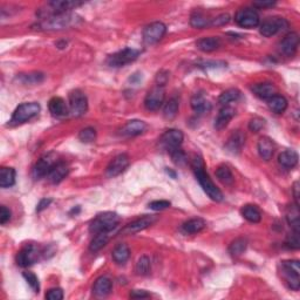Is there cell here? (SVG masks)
<instances>
[{
	"label": "cell",
	"instance_id": "cell-1",
	"mask_svg": "<svg viewBox=\"0 0 300 300\" xmlns=\"http://www.w3.org/2000/svg\"><path fill=\"white\" fill-rule=\"evenodd\" d=\"M191 167H193L195 176H196L198 183L204 190V193L215 202H221L223 200V194L222 191L216 187V184L212 182L210 176L205 173L204 162L200 156H195L193 162H191Z\"/></svg>",
	"mask_w": 300,
	"mask_h": 300
},
{
	"label": "cell",
	"instance_id": "cell-2",
	"mask_svg": "<svg viewBox=\"0 0 300 300\" xmlns=\"http://www.w3.org/2000/svg\"><path fill=\"white\" fill-rule=\"evenodd\" d=\"M120 216L115 212H103L97 215L89 225V231L93 234L99 232H109L115 229L120 223Z\"/></svg>",
	"mask_w": 300,
	"mask_h": 300
},
{
	"label": "cell",
	"instance_id": "cell-3",
	"mask_svg": "<svg viewBox=\"0 0 300 300\" xmlns=\"http://www.w3.org/2000/svg\"><path fill=\"white\" fill-rule=\"evenodd\" d=\"M40 110H41V107H40L38 102L21 103L13 113L11 121H9V126H19V124L32 120L33 117L38 115Z\"/></svg>",
	"mask_w": 300,
	"mask_h": 300
},
{
	"label": "cell",
	"instance_id": "cell-4",
	"mask_svg": "<svg viewBox=\"0 0 300 300\" xmlns=\"http://www.w3.org/2000/svg\"><path fill=\"white\" fill-rule=\"evenodd\" d=\"M75 21V15L70 14V13H65V14L53 15L42 19V21L38 26L39 28L45 29V31H59V29L68 28V27L74 25Z\"/></svg>",
	"mask_w": 300,
	"mask_h": 300
},
{
	"label": "cell",
	"instance_id": "cell-5",
	"mask_svg": "<svg viewBox=\"0 0 300 300\" xmlns=\"http://www.w3.org/2000/svg\"><path fill=\"white\" fill-rule=\"evenodd\" d=\"M139 56L140 50L128 47V48H124L112 54V55L107 59V65L109 67H113V68H120V67H124L131 62L136 61Z\"/></svg>",
	"mask_w": 300,
	"mask_h": 300
},
{
	"label": "cell",
	"instance_id": "cell-6",
	"mask_svg": "<svg viewBox=\"0 0 300 300\" xmlns=\"http://www.w3.org/2000/svg\"><path fill=\"white\" fill-rule=\"evenodd\" d=\"M282 272L289 288L298 291L300 288V265L298 261L282 262Z\"/></svg>",
	"mask_w": 300,
	"mask_h": 300
},
{
	"label": "cell",
	"instance_id": "cell-7",
	"mask_svg": "<svg viewBox=\"0 0 300 300\" xmlns=\"http://www.w3.org/2000/svg\"><path fill=\"white\" fill-rule=\"evenodd\" d=\"M184 135L178 129H169L167 130L158 140L160 147L162 149L167 150L168 153H173L174 150L180 149L182 143H183Z\"/></svg>",
	"mask_w": 300,
	"mask_h": 300
},
{
	"label": "cell",
	"instance_id": "cell-8",
	"mask_svg": "<svg viewBox=\"0 0 300 300\" xmlns=\"http://www.w3.org/2000/svg\"><path fill=\"white\" fill-rule=\"evenodd\" d=\"M88 109V99L81 92L80 89H75L69 94V113L74 117H80L85 115Z\"/></svg>",
	"mask_w": 300,
	"mask_h": 300
},
{
	"label": "cell",
	"instance_id": "cell-9",
	"mask_svg": "<svg viewBox=\"0 0 300 300\" xmlns=\"http://www.w3.org/2000/svg\"><path fill=\"white\" fill-rule=\"evenodd\" d=\"M289 28V22L284 18H269L264 20L259 27V33L265 38H271L279 32H284Z\"/></svg>",
	"mask_w": 300,
	"mask_h": 300
},
{
	"label": "cell",
	"instance_id": "cell-10",
	"mask_svg": "<svg viewBox=\"0 0 300 300\" xmlns=\"http://www.w3.org/2000/svg\"><path fill=\"white\" fill-rule=\"evenodd\" d=\"M58 162V156L54 153L43 155V156L40 157V160L36 162L34 169H33V176L35 178L48 176V174L52 171L53 168L56 166Z\"/></svg>",
	"mask_w": 300,
	"mask_h": 300
},
{
	"label": "cell",
	"instance_id": "cell-11",
	"mask_svg": "<svg viewBox=\"0 0 300 300\" xmlns=\"http://www.w3.org/2000/svg\"><path fill=\"white\" fill-rule=\"evenodd\" d=\"M235 21L242 28H255L259 25L261 20H259L258 13L252 8H242L236 13Z\"/></svg>",
	"mask_w": 300,
	"mask_h": 300
},
{
	"label": "cell",
	"instance_id": "cell-12",
	"mask_svg": "<svg viewBox=\"0 0 300 300\" xmlns=\"http://www.w3.org/2000/svg\"><path fill=\"white\" fill-rule=\"evenodd\" d=\"M167 33V26L163 22L156 21L148 25L143 31V41L147 45H154L162 40Z\"/></svg>",
	"mask_w": 300,
	"mask_h": 300
},
{
	"label": "cell",
	"instance_id": "cell-13",
	"mask_svg": "<svg viewBox=\"0 0 300 300\" xmlns=\"http://www.w3.org/2000/svg\"><path fill=\"white\" fill-rule=\"evenodd\" d=\"M164 100H166L164 88L161 86H156L150 92H148L146 99H144V107L149 112H156L164 103Z\"/></svg>",
	"mask_w": 300,
	"mask_h": 300
},
{
	"label": "cell",
	"instance_id": "cell-14",
	"mask_svg": "<svg viewBox=\"0 0 300 300\" xmlns=\"http://www.w3.org/2000/svg\"><path fill=\"white\" fill-rule=\"evenodd\" d=\"M40 255H41V252L35 245H26L16 255V263L22 268H26V266H29L38 262Z\"/></svg>",
	"mask_w": 300,
	"mask_h": 300
},
{
	"label": "cell",
	"instance_id": "cell-15",
	"mask_svg": "<svg viewBox=\"0 0 300 300\" xmlns=\"http://www.w3.org/2000/svg\"><path fill=\"white\" fill-rule=\"evenodd\" d=\"M129 167V156L127 154H120L113 158L108 164L106 175L109 178L119 176Z\"/></svg>",
	"mask_w": 300,
	"mask_h": 300
},
{
	"label": "cell",
	"instance_id": "cell-16",
	"mask_svg": "<svg viewBox=\"0 0 300 300\" xmlns=\"http://www.w3.org/2000/svg\"><path fill=\"white\" fill-rule=\"evenodd\" d=\"M155 221H156V217H155V216L146 215L143 216V217L139 218V220L131 222V223L126 225V227L123 228V230L121 231V234L131 235V234H135V232L142 231L144 229L149 228L150 225H153V223H155Z\"/></svg>",
	"mask_w": 300,
	"mask_h": 300
},
{
	"label": "cell",
	"instance_id": "cell-17",
	"mask_svg": "<svg viewBox=\"0 0 300 300\" xmlns=\"http://www.w3.org/2000/svg\"><path fill=\"white\" fill-rule=\"evenodd\" d=\"M299 43V38L297 33H289L286 34L279 43V50L285 56H293L297 52Z\"/></svg>",
	"mask_w": 300,
	"mask_h": 300
},
{
	"label": "cell",
	"instance_id": "cell-18",
	"mask_svg": "<svg viewBox=\"0 0 300 300\" xmlns=\"http://www.w3.org/2000/svg\"><path fill=\"white\" fill-rule=\"evenodd\" d=\"M244 134L241 130H236L230 135L227 143H225V149L230 154H239L243 148V144H244Z\"/></svg>",
	"mask_w": 300,
	"mask_h": 300
},
{
	"label": "cell",
	"instance_id": "cell-19",
	"mask_svg": "<svg viewBox=\"0 0 300 300\" xmlns=\"http://www.w3.org/2000/svg\"><path fill=\"white\" fill-rule=\"evenodd\" d=\"M234 116H235V109H234V108L229 107V106H224L220 110V112H218L217 116H216L214 127L217 130L224 129V128L229 124V122H230V121L234 119Z\"/></svg>",
	"mask_w": 300,
	"mask_h": 300
},
{
	"label": "cell",
	"instance_id": "cell-20",
	"mask_svg": "<svg viewBox=\"0 0 300 300\" xmlns=\"http://www.w3.org/2000/svg\"><path fill=\"white\" fill-rule=\"evenodd\" d=\"M258 154L264 161L271 160V157L274 156L275 153V143L270 137L263 136L259 139L257 144Z\"/></svg>",
	"mask_w": 300,
	"mask_h": 300
},
{
	"label": "cell",
	"instance_id": "cell-21",
	"mask_svg": "<svg viewBox=\"0 0 300 300\" xmlns=\"http://www.w3.org/2000/svg\"><path fill=\"white\" fill-rule=\"evenodd\" d=\"M147 124L146 122L141 120H131L128 121V122L124 124L121 129V134L123 136H137V135H141L144 133L146 130Z\"/></svg>",
	"mask_w": 300,
	"mask_h": 300
},
{
	"label": "cell",
	"instance_id": "cell-22",
	"mask_svg": "<svg viewBox=\"0 0 300 300\" xmlns=\"http://www.w3.org/2000/svg\"><path fill=\"white\" fill-rule=\"evenodd\" d=\"M48 109L49 112L52 113V115L56 117H63L69 114V109L68 107H67L65 100L59 96L52 97V99H50L48 103Z\"/></svg>",
	"mask_w": 300,
	"mask_h": 300
},
{
	"label": "cell",
	"instance_id": "cell-23",
	"mask_svg": "<svg viewBox=\"0 0 300 300\" xmlns=\"http://www.w3.org/2000/svg\"><path fill=\"white\" fill-rule=\"evenodd\" d=\"M113 283L112 279L107 276H102V277L97 278L95 283L93 285V293L96 297H106L112 292Z\"/></svg>",
	"mask_w": 300,
	"mask_h": 300
},
{
	"label": "cell",
	"instance_id": "cell-24",
	"mask_svg": "<svg viewBox=\"0 0 300 300\" xmlns=\"http://www.w3.org/2000/svg\"><path fill=\"white\" fill-rule=\"evenodd\" d=\"M252 92L259 99L268 101L270 97L276 95V87L270 82L256 83V85L252 86Z\"/></svg>",
	"mask_w": 300,
	"mask_h": 300
},
{
	"label": "cell",
	"instance_id": "cell-25",
	"mask_svg": "<svg viewBox=\"0 0 300 300\" xmlns=\"http://www.w3.org/2000/svg\"><path fill=\"white\" fill-rule=\"evenodd\" d=\"M191 108L194 109V112H196L197 114H208L211 110V103L205 99L204 95L202 94H195V95L191 97L190 101Z\"/></svg>",
	"mask_w": 300,
	"mask_h": 300
},
{
	"label": "cell",
	"instance_id": "cell-26",
	"mask_svg": "<svg viewBox=\"0 0 300 300\" xmlns=\"http://www.w3.org/2000/svg\"><path fill=\"white\" fill-rule=\"evenodd\" d=\"M68 166H67L65 162L59 161L58 163H56V166L54 167L52 171L48 174V180L54 184H58L61 181L65 180L67 175H68Z\"/></svg>",
	"mask_w": 300,
	"mask_h": 300
},
{
	"label": "cell",
	"instance_id": "cell-27",
	"mask_svg": "<svg viewBox=\"0 0 300 300\" xmlns=\"http://www.w3.org/2000/svg\"><path fill=\"white\" fill-rule=\"evenodd\" d=\"M205 227H207V223H205L204 220H202V218H191V220L184 222L181 229L185 235H195L203 231Z\"/></svg>",
	"mask_w": 300,
	"mask_h": 300
},
{
	"label": "cell",
	"instance_id": "cell-28",
	"mask_svg": "<svg viewBox=\"0 0 300 300\" xmlns=\"http://www.w3.org/2000/svg\"><path fill=\"white\" fill-rule=\"evenodd\" d=\"M299 156L295 150L282 151L278 156V163L286 169H292L298 164Z\"/></svg>",
	"mask_w": 300,
	"mask_h": 300
},
{
	"label": "cell",
	"instance_id": "cell-29",
	"mask_svg": "<svg viewBox=\"0 0 300 300\" xmlns=\"http://www.w3.org/2000/svg\"><path fill=\"white\" fill-rule=\"evenodd\" d=\"M221 46V40L215 36H209V38H203L200 39L196 42L197 49H200L201 52L204 53H210L214 50H217Z\"/></svg>",
	"mask_w": 300,
	"mask_h": 300
},
{
	"label": "cell",
	"instance_id": "cell-30",
	"mask_svg": "<svg viewBox=\"0 0 300 300\" xmlns=\"http://www.w3.org/2000/svg\"><path fill=\"white\" fill-rule=\"evenodd\" d=\"M242 216L250 223H259L262 220V212L254 204H247L242 208Z\"/></svg>",
	"mask_w": 300,
	"mask_h": 300
},
{
	"label": "cell",
	"instance_id": "cell-31",
	"mask_svg": "<svg viewBox=\"0 0 300 300\" xmlns=\"http://www.w3.org/2000/svg\"><path fill=\"white\" fill-rule=\"evenodd\" d=\"M268 106L270 110H272L275 114H283L288 108V100L283 95L276 94L268 100Z\"/></svg>",
	"mask_w": 300,
	"mask_h": 300
},
{
	"label": "cell",
	"instance_id": "cell-32",
	"mask_svg": "<svg viewBox=\"0 0 300 300\" xmlns=\"http://www.w3.org/2000/svg\"><path fill=\"white\" fill-rule=\"evenodd\" d=\"M112 257L114 262L117 263V264H124L130 257V250L129 248H128V245L124 244V243L117 244L116 247L113 249Z\"/></svg>",
	"mask_w": 300,
	"mask_h": 300
},
{
	"label": "cell",
	"instance_id": "cell-33",
	"mask_svg": "<svg viewBox=\"0 0 300 300\" xmlns=\"http://www.w3.org/2000/svg\"><path fill=\"white\" fill-rule=\"evenodd\" d=\"M16 173L13 168L2 167L0 169V187L1 188H9L15 184Z\"/></svg>",
	"mask_w": 300,
	"mask_h": 300
},
{
	"label": "cell",
	"instance_id": "cell-34",
	"mask_svg": "<svg viewBox=\"0 0 300 300\" xmlns=\"http://www.w3.org/2000/svg\"><path fill=\"white\" fill-rule=\"evenodd\" d=\"M248 248V239L245 237H238L234 239L229 245V254L232 257H238L242 254H244V251Z\"/></svg>",
	"mask_w": 300,
	"mask_h": 300
},
{
	"label": "cell",
	"instance_id": "cell-35",
	"mask_svg": "<svg viewBox=\"0 0 300 300\" xmlns=\"http://www.w3.org/2000/svg\"><path fill=\"white\" fill-rule=\"evenodd\" d=\"M216 177H217V180L221 182V183H223L224 185H231L234 183L235 178H234V174H232V171L230 168L228 166H220L216 169L215 171Z\"/></svg>",
	"mask_w": 300,
	"mask_h": 300
},
{
	"label": "cell",
	"instance_id": "cell-36",
	"mask_svg": "<svg viewBox=\"0 0 300 300\" xmlns=\"http://www.w3.org/2000/svg\"><path fill=\"white\" fill-rule=\"evenodd\" d=\"M239 99H241V92L236 88H230L221 94L220 97H218V103L222 104V106H228L229 103L236 102Z\"/></svg>",
	"mask_w": 300,
	"mask_h": 300
},
{
	"label": "cell",
	"instance_id": "cell-37",
	"mask_svg": "<svg viewBox=\"0 0 300 300\" xmlns=\"http://www.w3.org/2000/svg\"><path fill=\"white\" fill-rule=\"evenodd\" d=\"M108 241H109V236H108V232H99V234H95L94 238L92 239L89 244V249L90 251L96 252L100 251L104 245L107 244Z\"/></svg>",
	"mask_w": 300,
	"mask_h": 300
},
{
	"label": "cell",
	"instance_id": "cell-38",
	"mask_svg": "<svg viewBox=\"0 0 300 300\" xmlns=\"http://www.w3.org/2000/svg\"><path fill=\"white\" fill-rule=\"evenodd\" d=\"M190 25L194 28H207V27L211 26V20H209L207 16L202 14L200 12H195L190 18Z\"/></svg>",
	"mask_w": 300,
	"mask_h": 300
},
{
	"label": "cell",
	"instance_id": "cell-39",
	"mask_svg": "<svg viewBox=\"0 0 300 300\" xmlns=\"http://www.w3.org/2000/svg\"><path fill=\"white\" fill-rule=\"evenodd\" d=\"M178 108H180L178 100L175 99V97L170 99L166 103V106H164V109H163L164 117L168 120H171V119H174V117H176L177 113H178Z\"/></svg>",
	"mask_w": 300,
	"mask_h": 300
},
{
	"label": "cell",
	"instance_id": "cell-40",
	"mask_svg": "<svg viewBox=\"0 0 300 300\" xmlns=\"http://www.w3.org/2000/svg\"><path fill=\"white\" fill-rule=\"evenodd\" d=\"M18 79L25 85H38L42 82L45 75L42 73H29V74H20Z\"/></svg>",
	"mask_w": 300,
	"mask_h": 300
},
{
	"label": "cell",
	"instance_id": "cell-41",
	"mask_svg": "<svg viewBox=\"0 0 300 300\" xmlns=\"http://www.w3.org/2000/svg\"><path fill=\"white\" fill-rule=\"evenodd\" d=\"M135 271L137 275L140 276H146L150 272V259L147 256H141L139 261L136 263L135 266Z\"/></svg>",
	"mask_w": 300,
	"mask_h": 300
},
{
	"label": "cell",
	"instance_id": "cell-42",
	"mask_svg": "<svg viewBox=\"0 0 300 300\" xmlns=\"http://www.w3.org/2000/svg\"><path fill=\"white\" fill-rule=\"evenodd\" d=\"M79 140L83 143H92L96 140V130L93 127L83 128L79 133Z\"/></svg>",
	"mask_w": 300,
	"mask_h": 300
},
{
	"label": "cell",
	"instance_id": "cell-43",
	"mask_svg": "<svg viewBox=\"0 0 300 300\" xmlns=\"http://www.w3.org/2000/svg\"><path fill=\"white\" fill-rule=\"evenodd\" d=\"M286 247H289L290 249H299L300 247V241H299V231H295L293 230L292 234H290L288 237H286L285 241Z\"/></svg>",
	"mask_w": 300,
	"mask_h": 300
},
{
	"label": "cell",
	"instance_id": "cell-44",
	"mask_svg": "<svg viewBox=\"0 0 300 300\" xmlns=\"http://www.w3.org/2000/svg\"><path fill=\"white\" fill-rule=\"evenodd\" d=\"M22 276H23V278L26 279V282L28 283V285L33 289V291H34V292L40 291L39 279L34 274H33V272H23Z\"/></svg>",
	"mask_w": 300,
	"mask_h": 300
},
{
	"label": "cell",
	"instance_id": "cell-45",
	"mask_svg": "<svg viewBox=\"0 0 300 300\" xmlns=\"http://www.w3.org/2000/svg\"><path fill=\"white\" fill-rule=\"evenodd\" d=\"M265 126V120L262 117H254L250 122H249V129L252 133H258L259 130H262Z\"/></svg>",
	"mask_w": 300,
	"mask_h": 300
},
{
	"label": "cell",
	"instance_id": "cell-46",
	"mask_svg": "<svg viewBox=\"0 0 300 300\" xmlns=\"http://www.w3.org/2000/svg\"><path fill=\"white\" fill-rule=\"evenodd\" d=\"M171 155V158H173L174 163L178 164V166H182V164H184L185 162H187V156H185L184 151L181 149H177V150H174L173 153H170Z\"/></svg>",
	"mask_w": 300,
	"mask_h": 300
},
{
	"label": "cell",
	"instance_id": "cell-47",
	"mask_svg": "<svg viewBox=\"0 0 300 300\" xmlns=\"http://www.w3.org/2000/svg\"><path fill=\"white\" fill-rule=\"evenodd\" d=\"M230 15L228 13H224V14H221L218 16H216L215 19H211V26H216V27H221V26H225L230 22Z\"/></svg>",
	"mask_w": 300,
	"mask_h": 300
},
{
	"label": "cell",
	"instance_id": "cell-48",
	"mask_svg": "<svg viewBox=\"0 0 300 300\" xmlns=\"http://www.w3.org/2000/svg\"><path fill=\"white\" fill-rule=\"evenodd\" d=\"M46 299L48 300H62L63 299V291L60 288H54L48 290L46 293Z\"/></svg>",
	"mask_w": 300,
	"mask_h": 300
},
{
	"label": "cell",
	"instance_id": "cell-49",
	"mask_svg": "<svg viewBox=\"0 0 300 300\" xmlns=\"http://www.w3.org/2000/svg\"><path fill=\"white\" fill-rule=\"evenodd\" d=\"M171 203L169 201H164V200H161V201H154L151 202V203L149 204V208L151 209V210H155V211H162V210H166V209L170 208Z\"/></svg>",
	"mask_w": 300,
	"mask_h": 300
},
{
	"label": "cell",
	"instance_id": "cell-50",
	"mask_svg": "<svg viewBox=\"0 0 300 300\" xmlns=\"http://www.w3.org/2000/svg\"><path fill=\"white\" fill-rule=\"evenodd\" d=\"M11 216H12L11 210H9L8 208H6L5 205H1V208H0V223L2 225L7 223V222L11 220Z\"/></svg>",
	"mask_w": 300,
	"mask_h": 300
},
{
	"label": "cell",
	"instance_id": "cell-51",
	"mask_svg": "<svg viewBox=\"0 0 300 300\" xmlns=\"http://www.w3.org/2000/svg\"><path fill=\"white\" fill-rule=\"evenodd\" d=\"M276 5V1H271V0H261V1H255L254 2V7L259 8V9H265L269 7H272V6Z\"/></svg>",
	"mask_w": 300,
	"mask_h": 300
},
{
	"label": "cell",
	"instance_id": "cell-52",
	"mask_svg": "<svg viewBox=\"0 0 300 300\" xmlns=\"http://www.w3.org/2000/svg\"><path fill=\"white\" fill-rule=\"evenodd\" d=\"M129 297L133 299H142L148 298V297H150V295L147 291H144V290H134V291L130 292Z\"/></svg>",
	"mask_w": 300,
	"mask_h": 300
},
{
	"label": "cell",
	"instance_id": "cell-53",
	"mask_svg": "<svg viewBox=\"0 0 300 300\" xmlns=\"http://www.w3.org/2000/svg\"><path fill=\"white\" fill-rule=\"evenodd\" d=\"M168 73L167 72H160L157 74V76H156V81H157V86H161V87H163L164 85H166L167 83V81H168Z\"/></svg>",
	"mask_w": 300,
	"mask_h": 300
},
{
	"label": "cell",
	"instance_id": "cell-54",
	"mask_svg": "<svg viewBox=\"0 0 300 300\" xmlns=\"http://www.w3.org/2000/svg\"><path fill=\"white\" fill-rule=\"evenodd\" d=\"M50 203H52V200H50V198H42V200L39 202L38 207H36V211L41 212L42 210H45V209L48 208Z\"/></svg>",
	"mask_w": 300,
	"mask_h": 300
},
{
	"label": "cell",
	"instance_id": "cell-55",
	"mask_svg": "<svg viewBox=\"0 0 300 300\" xmlns=\"http://www.w3.org/2000/svg\"><path fill=\"white\" fill-rule=\"evenodd\" d=\"M299 190H300L299 182H295V183H293L292 191H293V196H295V202H296V205H298V207H299V196H300Z\"/></svg>",
	"mask_w": 300,
	"mask_h": 300
}]
</instances>
